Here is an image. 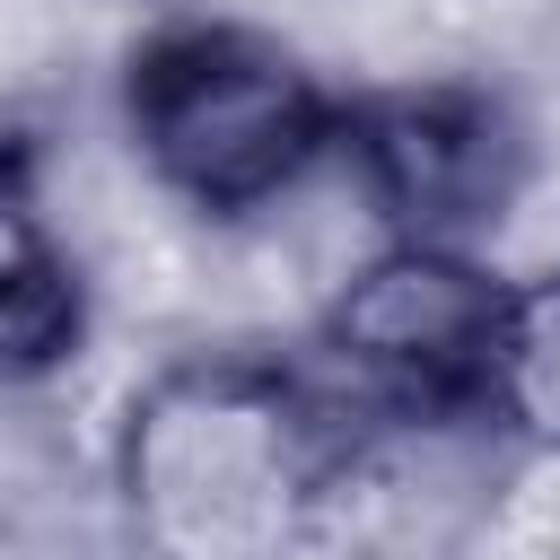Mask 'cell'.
Returning <instances> with one entry per match:
<instances>
[{"instance_id": "obj_2", "label": "cell", "mask_w": 560, "mask_h": 560, "mask_svg": "<svg viewBox=\"0 0 560 560\" xmlns=\"http://www.w3.org/2000/svg\"><path fill=\"white\" fill-rule=\"evenodd\" d=\"M131 131L175 192H192L201 210H245L306 175L332 131V105L271 44L192 26L158 35L131 61Z\"/></svg>"}, {"instance_id": "obj_6", "label": "cell", "mask_w": 560, "mask_h": 560, "mask_svg": "<svg viewBox=\"0 0 560 560\" xmlns=\"http://www.w3.org/2000/svg\"><path fill=\"white\" fill-rule=\"evenodd\" d=\"M490 411L560 446V271L534 289H508L499 324V368H490Z\"/></svg>"}, {"instance_id": "obj_4", "label": "cell", "mask_w": 560, "mask_h": 560, "mask_svg": "<svg viewBox=\"0 0 560 560\" xmlns=\"http://www.w3.org/2000/svg\"><path fill=\"white\" fill-rule=\"evenodd\" d=\"M350 149L368 192L411 228V245H446L516 192V131L472 88H402L350 114Z\"/></svg>"}, {"instance_id": "obj_1", "label": "cell", "mask_w": 560, "mask_h": 560, "mask_svg": "<svg viewBox=\"0 0 560 560\" xmlns=\"http://www.w3.org/2000/svg\"><path fill=\"white\" fill-rule=\"evenodd\" d=\"M306 490L315 411L271 368H184L131 411V499L184 560H262Z\"/></svg>"}, {"instance_id": "obj_5", "label": "cell", "mask_w": 560, "mask_h": 560, "mask_svg": "<svg viewBox=\"0 0 560 560\" xmlns=\"http://www.w3.org/2000/svg\"><path fill=\"white\" fill-rule=\"evenodd\" d=\"M79 341V280L26 210L18 175H0V368H52Z\"/></svg>"}, {"instance_id": "obj_3", "label": "cell", "mask_w": 560, "mask_h": 560, "mask_svg": "<svg viewBox=\"0 0 560 560\" xmlns=\"http://www.w3.org/2000/svg\"><path fill=\"white\" fill-rule=\"evenodd\" d=\"M499 324H508V289L481 262H464L455 245H394L341 289L324 341L376 402L481 411L499 368Z\"/></svg>"}]
</instances>
